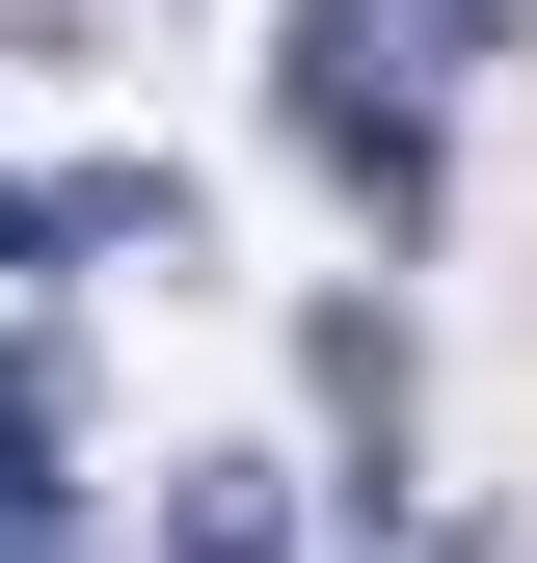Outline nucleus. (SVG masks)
I'll use <instances>...</instances> for the list:
<instances>
[{
	"label": "nucleus",
	"instance_id": "5",
	"mask_svg": "<svg viewBox=\"0 0 537 563\" xmlns=\"http://www.w3.org/2000/svg\"><path fill=\"white\" fill-rule=\"evenodd\" d=\"M0 268H54V188H0Z\"/></svg>",
	"mask_w": 537,
	"mask_h": 563
},
{
	"label": "nucleus",
	"instance_id": "3",
	"mask_svg": "<svg viewBox=\"0 0 537 563\" xmlns=\"http://www.w3.org/2000/svg\"><path fill=\"white\" fill-rule=\"evenodd\" d=\"M54 242H108V268H162V242H188V188H162V162H81V188H54Z\"/></svg>",
	"mask_w": 537,
	"mask_h": 563
},
{
	"label": "nucleus",
	"instance_id": "4",
	"mask_svg": "<svg viewBox=\"0 0 537 563\" xmlns=\"http://www.w3.org/2000/svg\"><path fill=\"white\" fill-rule=\"evenodd\" d=\"M0 510H54V349L0 322Z\"/></svg>",
	"mask_w": 537,
	"mask_h": 563
},
{
	"label": "nucleus",
	"instance_id": "2",
	"mask_svg": "<svg viewBox=\"0 0 537 563\" xmlns=\"http://www.w3.org/2000/svg\"><path fill=\"white\" fill-rule=\"evenodd\" d=\"M268 537H296V483H268V456H188V483H162V563H268Z\"/></svg>",
	"mask_w": 537,
	"mask_h": 563
},
{
	"label": "nucleus",
	"instance_id": "1",
	"mask_svg": "<svg viewBox=\"0 0 537 563\" xmlns=\"http://www.w3.org/2000/svg\"><path fill=\"white\" fill-rule=\"evenodd\" d=\"M268 108L322 134L350 216H430V54H403V0H268Z\"/></svg>",
	"mask_w": 537,
	"mask_h": 563
}]
</instances>
